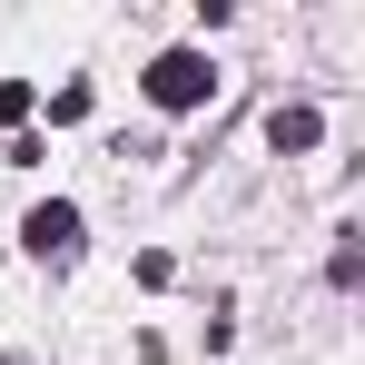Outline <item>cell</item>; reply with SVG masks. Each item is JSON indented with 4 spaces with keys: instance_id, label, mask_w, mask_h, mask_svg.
Masks as SVG:
<instances>
[{
    "instance_id": "cell-4",
    "label": "cell",
    "mask_w": 365,
    "mask_h": 365,
    "mask_svg": "<svg viewBox=\"0 0 365 365\" xmlns=\"http://www.w3.org/2000/svg\"><path fill=\"white\" fill-rule=\"evenodd\" d=\"M0 119H30V79H0Z\"/></svg>"
},
{
    "instance_id": "cell-2",
    "label": "cell",
    "mask_w": 365,
    "mask_h": 365,
    "mask_svg": "<svg viewBox=\"0 0 365 365\" xmlns=\"http://www.w3.org/2000/svg\"><path fill=\"white\" fill-rule=\"evenodd\" d=\"M20 247H30L40 267H69V257H79V207H69V197L30 207V217H20Z\"/></svg>"
},
{
    "instance_id": "cell-3",
    "label": "cell",
    "mask_w": 365,
    "mask_h": 365,
    "mask_svg": "<svg viewBox=\"0 0 365 365\" xmlns=\"http://www.w3.org/2000/svg\"><path fill=\"white\" fill-rule=\"evenodd\" d=\"M267 138H277L287 158H306V148L326 138V119H316V109H277V119H267Z\"/></svg>"
},
{
    "instance_id": "cell-1",
    "label": "cell",
    "mask_w": 365,
    "mask_h": 365,
    "mask_svg": "<svg viewBox=\"0 0 365 365\" xmlns=\"http://www.w3.org/2000/svg\"><path fill=\"white\" fill-rule=\"evenodd\" d=\"M207 89H217V69L197 60V50H158V60H148V99H158V109H197Z\"/></svg>"
}]
</instances>
